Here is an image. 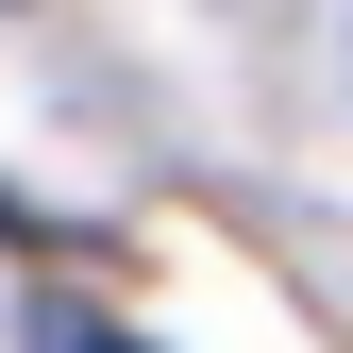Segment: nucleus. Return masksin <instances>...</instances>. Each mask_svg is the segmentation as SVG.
Instances as JSON below:
<instances>
[{
  "instance_id": "1",
  "label": "nucleus",
  "mask_w": 353,
  "mask_h": 353,
  "mask_svg": "<svg viewBox=\"0 0 353 353\" xmlns=\"http://www.w3.org/2000/svg\"><path fill=\"white\" fill-rule=\"evenodd\" d=\"M51 353H135V336H101V320H51Z\"/></svg>"
}]
</instances>
